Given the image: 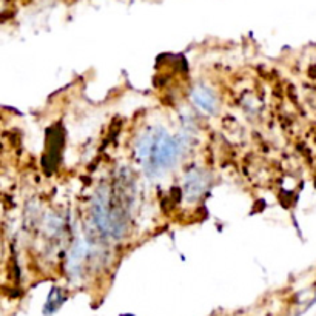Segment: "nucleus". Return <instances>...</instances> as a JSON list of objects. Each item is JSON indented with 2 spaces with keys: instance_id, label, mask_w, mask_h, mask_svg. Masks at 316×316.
Here are the masks:
<instances>
[{
  "instance_id": "obj_1",
  "label": "nucleus",
  "mask_w": 316,
  "mask_h": 316,
  "mask_svg": "<svg viewBox=\"0 0 316 316\" xmlns=\"http://www.w3.org/2000/svg\"><path fill=\"white\" fill-rule=\"evenodd\" d=\"M184 137H173L162 127H153L136 143V154L150 176H159L170 170L185 148Z\"/></svg>"
},
{
  "instance_id": "obj_3",
  "label": "nucleus",
  "mask_w": 316,
  "mask_h": 316,
  "mask_svg": "<svg viewBox=\"0 0 316 316\" xmlns=\"http://www.w3.org/2000/svg\"><path fill=\"white\" fill-rule=\"evenodd\" d=\"M191 100L194 102L196 107H199L202 111L205 113H215L218 108V100L213 94V91L204 87V85H197L193 88L191 91Z\"/></svg>"
},
{
  "instance_id": "obj_2",
  "label": "nucleus",
  "mask_w": 316,
  "mask_h": 316,
  "mask_svg": "<svg viewBox=\"0 0 316 316\" xmlns=\"http://www.w3.org/2000/svg\"><path fill=\"white\" fill-rule=\"evenodd\" d=\"M207 188V175L200 170H191L188 171L185 181H184V194L188 200H193L199 197L204 190Z\"/></svg>"
},
{
  "instance_id": "obj_5",
  "label": "nucleus",
  "mask_w": 316,
  "mask_h": 316,
  "mask_svg": "<svg viewBox=\"0 0 316 316\" xmlns=\"http://www.w3.org/2000/svg\"><path fill=\"white\" fill-rule=\"evenodd\" d=\"M125 316H133V314H125Z\"/></svg>"
},
{
  "instance_id": "obj_4",
  "label": "nucleus",
  "mask_w": 316,
  "mask_h": 316,
  "mask_svg": "<svg viewBox=\"0 0 316 316\" xmlns=\"http://www.w3.org/2000/svg\"><path fill=\"white\" fill-rule=\"evenodd\" d=\"M62 302H64V298H62V292L59 290V289H52L51 290V293H49V296H48V301H46V305H45V310H43V313H45V316H51L52 313H54L61 305H62Z\"/></svg>"
}]
</instances>
